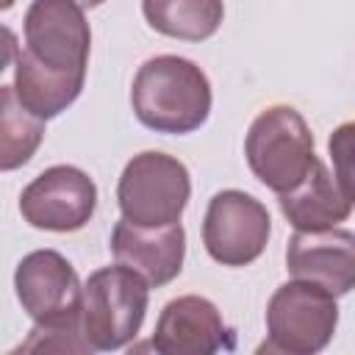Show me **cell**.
Returning a JSON list of instances; mask_svg holds the SVG:
<instances>
[{"mask_svg":"<svg viewBox=\"0 0 355 355\" xmlns=\"http://www.w3.org/2000/svg\"><path fill=\"white\" fill-rule=\"evenodd\" d=\"M244 155L252 175L266 189L286 194L302 183L316 161L313 133L300 111L291 105H272L252 119L244 139Z\"/></svg>","mask_w":355,"mask_h":355,"instance_id":"obj_2","label":"cell"},{"mask_svg":"<svg viewBox=\"0 0 355 355\" xmlns=\"http://www.w3.org/2000/svg\"><path fill=\"white\" fill-rule=\"evenodd\" d=\"M130 105L136 119L155 133H191L211 114V83L189 58L155 55L139 67Z\"/></svg>","mask_w":355,"mask_h":355,"instance_id":"obj_1","label":"cell"},{"mask_svg":"<svg viewBox=\"0 0 355 355\" xmlns=\"http://www.w3.org/2000/svg\"><path fill=\"white\" fill-rule=\"evenodd\" d=\"M191 194L189 169L166 153L133 155L116 183V205L122 216L139 227H166L180 222Z\"/></svg>","mask_w":355,"mask_h":355,"instance_id":"obj_4","label":"cell"},{"mask_svg":"<svg viewBox=\"0 0 355 355\" xmlns=\"http://www.w3.org/2000/svg\"><path fill=\"white\" fill-rule=\"evenodd\" d=\"M17 352H92L80 322L69 324H36Z\"/></svg>","mask_w":355,"mask_h":355,"instance_id":"obj_16","label":"cell"},{"mask_svg":"<svg viewBox=\"0 0 355 355\" xmlns=\"http://www.w3.org/2000/svg\"><path fill=\"white\" fill-rule=\"evenodd\" d=\"M0 166L6 172L22 166L31 161V155L36 153V147L44 139V119L31 114L14 86H3L0 89Z\"/></svg>","mask_w":355,"mask_h":355,"instance_id":"obj_15","label":"cell"},{"mask_svg":"<svg viewBox=\"0 0 355 355\" xmlns=\"http://www.w3.org/2000/svg\"><path fill=\"white\" fill-rule=\"evenodd\" d=\"M22 55L44 72L86 80L92 31L75 0H33L25 14Z\"/></svg>","mask_w":355,"mask_h":355,"instance_id":"obj_6","label":"cell"},{"mask_svg":"<svg viewBox=\"0 0 355 355\" xmlns=\"http://www.w3.org/2000/svg\"><path fill=\"white\" fill-rule=\"evenodd\" d=\"M97 208L94 180L69 164H58L36 175L19 194L22 219L39 230L72 233L80 230Z\"/></svg>","mask_w":355,"mask_h":355,"instance_id":"obj_9","label":"cell"},{"mask_svg":"<svg viewBox=\"0 0 355 355\" xmlns=\"http://www.w3.org/2000/svg\"><path fill=\"white\" fill-rule=\"evenodd\" d=\"M141 11L153 31L183 42L214 36L225 17L222 0H141Z\"/></svg>","mask_w":355,"mask_h":355,"instance_id":"obj_14","label":"cell"},{"mask_svg":"<svg viewBox=\"0 0 355 355\" xmlns=\"http://www.w3.org/2000/svg\"><path fill=\"white\" fill-rule=\"evenodd\" d=\"M147 286L150 283L139 272L122 263L103 266L89 275L83 286L80 324L92 349L108 352L136 338L147 313Z\"/></svg>","mask_w":355,"mask_h":355,"instance_id":"obj_3","label":"cell"},{"mask_svg":"<svg viewBox=\"0 0 355 355\" xmlns=\"http://www.w3.org/2000/svg\"><path fill=\"white\" fill-rule=\"evenodd\" d=\"M288 275L330 291L333 297L355 288V233L341 227L297 230L286 247Z\"/></svg>","mask_w":355,"mask_h":355,"instance_id":"obj_10","label":"cell"},{"mask_svg":"<svg viewBox=\"0 0 355 355\" xmlns=\"http://www.w3.org/2000/svg\"><path fill=\"white\" fill-rule=\"evenodd\" d=\"M153 347L161 355H214L233 349V330L222 322L211 300L186 294L164 305Z\"/></svg>","mask_w":355,"mask_h":355,"instance_id":"obj_11","label":"cell"},{"mask_svg":"<svg viewBox=\"0 0 355 355\" xmlns=\"http://www.w3.org/2000/svg\"><path fill=\"white\" fill-rule=\"evenodd\" d=\"M338 324V305L330 291L308 280L283 283L266 305V352L313 355L324 349Z\"/></svg>","mask_w":355,"mask_h":355,"instance_id":"obj_5","label":"cell"},{"mask_svg":"<svg viewBox=\"0 0 355 355\" xmlns=\"http://www.w3.org/2000/svg\"><path fill=\"white\" fill-rule=\"evenodd\" d=\"M327 150L333 161V178L347 194V200L355 205V122L338 125L330 133Z\"/></svg>","mask_w":355,"mask_h":355,"instance_id":"obj_17","label":"cell"},{"mask_svg":"<svg viewBox=\"0 0 355 355\" xmlns=\"http://www.w3.org/2000/svg\"><path fill=\"white\" fill-rule=\"evenodd\" d=\"M78 6H83V8H97V6H103L105 0H75Z\"/></svg>","mask_w":355,"mask_h":355,"instance_id":"obj_18","label":"cell"},{"mask_svg":"<svg viewBox=\"0 0 355 355\" xmlns=\"http://www.w3.org/2000/svg\"><path fill=\"white\" fill-rule=\"evenodd\" d=\"M111 252L116 263L139 272L150 286H166L183 269L186 233L180 222L166 227H139L122 216L111 230Z\"/></svg>","mask_w":355,"mask_h":355,"instance_id":"obj_12","label":"cell"},{"mask_svg":"<svg viewBox=\"0 0 355 355\" xmlns=\"http://www.w3.org/2000/svg\"><path fill=\"white\" fill-rule=\"evenodd\" d=\"M280 197V211L283 216L297 227V230H322V227H336L352 214V202L341 191V186L333 180L327 166L316 158L311 172L302 178L300 186H294Z\"/></svg>","mask_w":355,"mask_h":355,"instance_id":"obj_13","label":"cell"},{"mask_svg":"<svg viewBox=\"0 0 355 355\" xmlns=\"http://www.w3.org/2000/svg\"><path fill=\"white\" fill-rule=\"evenodd\" d=\"M269 211L239 189H227L211 197L202 219V244L208 255L222 266L252 263L269 241Z\"/></svg>","mask_w":355,"mask_h":355,"instance_id":"obj_7","label":"cell"},{"mask_svg":"<svg viewBox=\"0 0 355 355\" xmlns=\"http://www.w3.org/2000/svg\"><path fill=\"white\" fill-rule=\"evenodd\" d=\"M14 288L22 311L36 324L80 322L83 286L72 263L55 250L28 252L14 272Z\"/></svg>","mask_w":355,"mask_h":355,"instance_id":"obj_8","label":"cell"}]
</instances>
